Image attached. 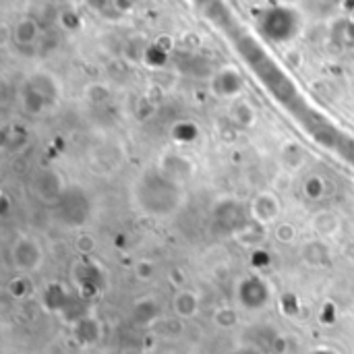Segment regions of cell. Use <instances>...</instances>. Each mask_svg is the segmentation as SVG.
<instances>
[{
    "label": "cell",
    "instance_id": "1",
    "mask_svg": "<svg viewBox=\"0 0 354 354\" xmlns=\"http://www.w3.org/2000/svg\"><path fill=\"white\" fill-rule=\"evenodd\" d=\"M197 297L191 295V292H180L176 299H174V311L180 315V317H193L197 313Z\"/></svg>",
    "mask_w": 354,
    "mask_h": 354
}]
</instances>
